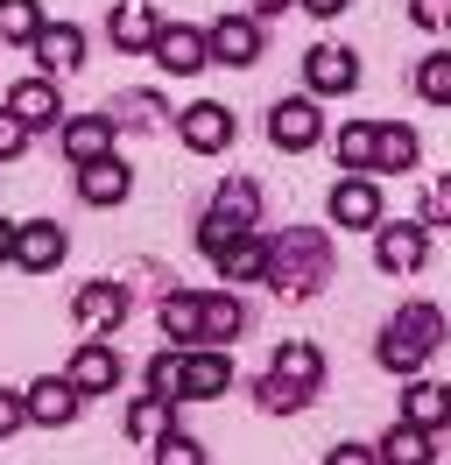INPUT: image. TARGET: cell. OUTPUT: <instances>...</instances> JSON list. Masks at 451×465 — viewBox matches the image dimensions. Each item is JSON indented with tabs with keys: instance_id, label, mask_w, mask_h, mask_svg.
Instances as JSON below:
<instances>
[{
	"instance_id": "cell-1",
	"label": "cell",
	"mask_w": 451,
	"mask_h": 465,
	"mask_svg": "<svg viewBox=\"0 0 451 465\" xmlns=\"http://www.w3.org/2000/svg\"><path fill=\"white\" fill-rule=\"evenodd\" d=\"M332 232L317 226H289V232H268V290L289 296V303H310V296L332 282Z\"/></svg>"
},
{
	"instance_id": "cell-2",
	"label": "cell",
	"mask_w": 451,
	"mask_h": 465,
	"mask_svg": "<svg viewBox=\"0 0 451 465\" xmlns=\"http://www.w3.org/2000/svg\"><path fill=\"white\" fill-rule=\"evenodd\" d=\"M451 339V324H445V311L437 303H402L388 324H381V346H374V360L388 367V374H402V381H416L423 367H430V352Z\"/></svg>"
},
{
	"instance_id": "cell-3",
	"label": "cell",
	"mask_w": 451,
	"mask_h": 465,
	"mask_svg": "<svg viewBox=\"0 0 451 465\" xmlns=\"http://www.w3.org/2000/svg\"><path fill=\"white\" fill-rule=\"evenodd\" d=\"M374 268L381 275H423L430 268V226H409V219H395V226H374Z\"/></svg>"
},
{
	"instance_id": "cell-4",
	"label": "cell",
	"mask_w": 451,
	"mask_h": 465,
	"mask_svg": "<svg viewBox=\"0 0 451 465\" xmlns=\"http://www.w3.org/2000/svg\"><path fill=\"white\" fill-rule=\"evenodd\" d=\"M268 142L282 148V155H310V148L325 142V114H317V99H276L268 106Z\"/></svg>"
},
{
	"instance_id": "cell-5",
	"label": "cell",
	"mask_w": 451,
	"mask_h": 465,
	"mask_svg": "<svg viewBox=\"0 0 451 465\" xmlns=\"http://www.w3.org/2000/svg\"><path fill=\"white\" fill-rule=\"evenodd\" d=\"M0 106H7V114L22 120L28 134H56V127H64V92H56V78H43V71H35V78H22V85L7 92V99H0Z\"/></svg>"
},
{
	"instance_id": "cell-6",
	"label": "cell",
	"mask_w": 451,
	"mask_h": 465,
	"mask_svg": "<svg viewBox=\"0 0 451 465\" xmlns=\"http://www.w3.org/2000/svg\"><path fill=\"white\" fill-rule=\"evenodd\" d=\"M205 50H212V64H226V71H254V64H261V15H219V22L205 29Z\"/></svg>"
},
{
	"instance_id": "cell-7",
	"label": "cell",
	"mask_w": 451,
	"mask_h": 465,
	"mask_svg": "<svg viewBox=\"0 0 451 465\" xmlns=\"http://www.w3.org/2000/svg\"><path fill=\"white\" fill-rule=\"evenodd\" d=\"M176 134H184V148H191V155H226V148H233V134H240V120L226 114L219 99H191V106L176 114Z\"/></svg>"
},
{
	"instance_id": "cell-8",
	"label": "cell",
	"mask_w": 451,
	"mask_h": 465,
	"mask_svg": "<svg viewBox=\"0 0 451 465\" xmlns=\"http://www.w3.org/2000/svg\"><path fill=\"white\" fill-rule=\"evenodd\" d=\"M325 212H332L338 232H374L381 226V183H374V176H338Z\"/></svg>"
},
{
	"instance_id": "cell-9",
	"label": "cell",
	"mask_w": 451,
	"mask_h": 465,
	"mask_svg": "<svg viewBox=\"0 0 451 465\" xmlns=\"http://www.w3.org/2000/svg\"><path fill=\"white\" fill-rule=\"evenodd\" d=\"M64 254H71V232L56 219H22V232H15V268L22 275H56Z\"/></svg>"
},
{
	"instance_id": "cell-10",
	"label": "cell",
	"mask_w": 451,
	"mask_h": 465,
	"mask_svg": "<svg viewBox=\"0 0 451 465\" xmlns=\"http://www.w3.org/2000/svg\"><path fill=\"white\" fill-rule=\"evenodd\" d=\"M304 85H310V99H346V92L360 85V57L346 43H317L304 57Z\"/></svg>"
},
{
	"instance_id": "cell-11",
	"label": "cell",
	"mask_w": 451,
	"mask_h": 465,
	"mask_svg": "<svg viewBox=\"0 0 451 465\" xmlns=\"http://www.w3.org/2000/svg\"><path fill=\"white\" fill-rule=\"evenodd\" d=\"M71 318H78L85 339H106V331H120V324H127V290L99 275V282H85V290L71 296Z\"/></svg>"
},
{
	"instance_id": "cell-12",
	"label": "cell",
	"mask_w": 451,
	"mask_h": 465,
	"mask_svg": "<svg viewBox=\"0 0 451 465\" xmlns=\"http://www.w3.org/2000/svg\"><path fill=\"white\" fill-rule=\"evenodd\" d=\"M22 402H28V423H35V430H64V423H78L85 395L64 374H43V381H28V388H22Z\"/></svg>"
},
{
	"instance_id": "cell-13",
	"label": "cell",
	"mask_w": 451,
	"mask_h": 465,
	"mask_svg": "<svg viewBox=\"0 0 451 465\" xmlns=\"http://www.w3.org/2000/svg\"><path fill=\"white\" fill-rule=\"evenodd\" d=\"M120 374H127V367H120V352H113L106 339H85V346L71 352V367H64V381L78 388L85 402H92V395H113V388H120Z\"/></svg>"
},
{
	"instance_id": "cell-14",
	"label": "cell",
	"mask_w": 451,
	"mask_h": 465,
	"mask_svg": "<svg viewBox=\"0 0 451 465\" xmlns=\"http://www.w3.org/2000/svg\"><path fill=\"white\" fill-rule=\"evenodd\" d=\"M113 142H120V120L113 114H71L64 127H56V148L71 155V163H99V155H113Z\"/></svg>"
},
{
	"instance_id": "cell-15",
	"label": "cell",
	"mask_w": 451,
	"mask_h": 465,
	"mask_svg": "<svg viewBox=\"0 0 451 465\" xmlns=\"http://www.w3.org/2000/svg\"><path fill=\"white\" fill-rule=\"evenodd\" d=\"M212 268L226 275V290H247V282H268V232H233Z\"/></svg>"
},
{
	"instance_id": "cell-16",
	"label": "cell",
	"mask_w": 451,
	"mask_h": 465,
	"mask_svg": "<svg viewBox=\"0 0 451 465\" xmlns=\"http://www.w3.org/2000/svg\"><path fill=\"white\" fill-rule=\"evenodd\" d=\"M148 57L163 64L169 78H197V71L212 64V50H205V29H191V22H163V35H155Z\"/></svg>"
},
{
	"instance_id": "cell-17",
	"label": "cell",
	"mask_w": 451,
	"mask_h": 465,
	"mask_svg": "<svg viewBox=\"0 0 451 465\" xmlns=\"http://www.w3.org/2000/svg\"><path fill=\"white\" fill-rule=\"evenodd\" d=\"M233 388V352L226 346H184V402H212Z\"/></svg>"
},
{
	"instance_id": "cell-18",
	"label": "cell",
	"mask_w": 451,
	"mask_h": 465,
	"mask_svg": "<svg viewBox=\"0 0 451 465\" xmlns=\"http://www.w3.org/2000/svg\"><path fill=\"white\" fill-rule=\"evenodd\" d=\"M423 163V142L409 120H374V176H409Z\"/></svg>"
},
{
	"instance_id": "cell-19",
	"label": "cell",
	"mask_w": 451,
	"mask_h": 465,
	"mask_svg": "<svg viewBox=\"0 0 451 465\" xmlns=\"http://www.w3.org/2000/svg\"><path fill=\"white\" fill-rule=\"evenodd\" d=\"M35 50V64H43V78H71L85 64V29L78 22H43V35L28 43Z\"/></svg>"
},
{
	"instance_id": "cell-20",
	"label": "cell",
	"mask_w": 451,
	"mask_h": 465,
	"mask_svg": "<svg viewBox=\"0 0 451 465\" xmlns=\"http://www.w3.org/2000/svg\"><path fill=\"white\" fill-rule=\"evenodd\" d=\"M106 35H113V50L148 57V50H155V35H163V15H155L148 0H120V7H113V22H106Z\"/></svg>"
},
{
	"instance_id": "cell-21",
	"label": "cell",
	"mask_w": 451,
	"mask_h": 465,
	"mask_svg": "<svg viewBox=\"0 0 451 465\" xmlns=\"http://www.w3.org/2000/svg\"><path fill=\"white\" fill-rule=\"evenodd\" d=\"M127 191H135V170H127L120 155H99V163H85V170H78V198L92 204V212L127 204Z\"/></svg>"
},
{
	"instance_id": "cell-22",
	"label": "cell",
	"mask_w": 451,
	"mask_h": 465,
	"mask_svg": "<svg viewBox=\"0 0 451 465\" xmlns=\"http://www.w3.org/2000/svg\"><path fill=\"white\" fill-rule=\"evenodd\" d=\"M155 318H163V339H169V346H197V339H205V296H191V290H176V282H169L163 303H155Z\"/></svg>"
},
{
	"instance_id": "cell-23",
	"label": "cell",
	"mask_w": 451,
	"mask_h": 465,
	"mask_svg": "<svg viewBox=\"0 0 451 465\" xmlns=\"http://www.w3.org/2000/svg\"><path fill=\"white\" fill-rule=\"evenodd\" d=\"M402 423H416V430H451V388L445 381H409V395H402Z\"/></svg>"
},
{
	"instance_id": "cell-24",
	"label": "cell",
	"mask_w": 451,
	"mask_h": 465,
	"mask_svg": "<svg viewBox=\"0 0 451 465\" xmlns=\"http://www.w3.org/2000/svg\"><path fill=\"white\" fill-rule=\"evenodd\" d=\"M374 451H381V465H437V437L395 416L388 430H381V444H374Z\"/></svg>"
},
{
	"instance_id": "cell-25",
	"label": "cell",
	"mask_w": 451,
	"mask_h": 465,
	"mask_svg": "<svg viewBox=\"0 0 451 465\" xmlns=\"http://www.w3.org/2000/svg\"><path fill=\"white\" fill-rule=\"evenodd\" d=\"M205 212H212V219H226V226H240V232H254V226H261V191H254L247 176H226Z\"/></svg>"
},
{
	"instance_id": "cell-26",
	"label": "cell",
	"mask_w": 451,
	"mask_h": 465,
	"mask_svg": "<svg viewBox=\"0 0 451 465\" xmlns=\"http://www.w3.org/2000/svg\"><path fill=\"white\" fill-rule=\"evenodd\" d=\"M276 374L317 395V388H325V352L310 346V339H282V346H276Z\"/></svg>"
},
{
	"instance_id": "cell-27",
	"label": "cell",
	"mask_w": 451,
	"mask_h": 465,
	"mask_svg": "<svg viewBox=\"0 0 451 465\" xmlns=\"http://www.w3.org/2000/svg\"><path fill=\"white\" fill-rule=\"evenodd\" d=\"M176 430V402H163V395H141V402H127V437L135 444H163V437Z\"/></svg>"
},
{
	"instance_id": "cell-28",
	"label": "cell",
	"mask_w": 451,
	"mask_h": 465,
	"mask_svg": "<svg viewBox=\"0 0 451 465\" xmlns=\"http://www.w3.org/2000/svg\"><path fill=\"white\" fill-rule=\"evenodd\" d=\"M240 331H247V303H240L233 290L205 296V339H197V346H233Z\"/></svg>"
},
{
	"instance_id": "cell-29",
	"label": "cell",
	"mask_w": 451,
	"mask_h": 465,
	"mask_svg": "<svg viewBox=\"0 0 451 465\" xmlns=\"http://www.w3.org/2000/svg\"><path fill=\"white\" fill-rule=\"evenodd\" d=\"M338 170L374 176V120H346V127H338Z\"/></svg>"
},
{
	"instance_id": "cell-30",
	"label": "cell",
	"mask_w": 451,
	"mask_h": 465,
	"mask_svg": "<svg viewBox=\"0 0 451 465\" xmlns=\"http://www.w3.org/2000/svg\"><path fill=\"white\" fill-rule=\"evenodd\" d=\"M43 22H50V15H43V0H0V43H35V35H43Z\"/></svg>"
},
{
	"instance_id": "cell-31",
	"label": "cell",
	"mask_w": 451,
	"mask_h": 465,
	"mask_svg": "<svg viewBox=\"0 0 451 465\" xmlns=\"http://www.w3.org/2000/svg\"><path fill=\"white\" fill-rule=\"evenodd\" d=\"M254 402L268 409V416H296V409H310V388H296V381H282L276 367L254 381Z\"/></svg>"
},
{
	"instance_id": "cell-32",
	"label": "cell",
	"mask_w": 451,
	"mask_h": 465,
	"mask_svg": "<svg viewBox=\"0 0 451 465\" xmlns=\"http://www.w3.org/2000/svg\"><path fill=\"white\" fill-rule=\"evenodd\" d=\"M416 99L423 106H451V50L416 57Z\"/></svg>"
},
{
	"instance_id": "cell-33",
	"label": "cell",
	"mask_w": 451,
	"mask_h": 465,
	"mask_svg": "<svg viewBox=\"0 0 451 465\" xmlns=\"http://www.w3.org/2000/svg\"><path fill=\"white\" fill-rule=\"evenodd\" d=\"M148 395H163V402H184V346H163L148 360Z\"/></svg>"
},
{
	"instance_id": "cell-34",
	"label": "cell",
	"mask_w": 451,
	"mask_h": 465,
	"mask_svg": "<svg viewBox=\"0 0 451 465\" xmlns=\"http://www.w3.org/2000/svg\"><path fill=\"white\" fill-rule=\"evenodd\" d=\"M155 465H205V444H197L191 430H169L163 444H155Z\"/></svg>"
},
{
	"instance_id": "cell-35",
	"label": "cell",
	"mask_w": 451,
	"mask_h": 465,
	"mask_svg": "<svg viewBox=\"0 0 451 465\" xmlns=\"http://www.w3.org/2000/svg\"><path fill=\"white\" fill-rule=\"evenodd\" d=\"M423 226H451V176L423 183Z\"/></svg>"
},
{
	"instance_id": "cell-36",
	"label": "cell",
	"mask_w": 451,
	"mask_h": 465,
	"mask_svg": "<svg viewBox=\"0 0 451 465\" xmlns=\"http://www.w3.org/2000/svg\"><path fill=\"white\" fill-rule=\"evenodd\" d=\"M28 142H35V134H28V127H22L15 114H7V106H0V163H22V155H28Z\"/></svg>"
},
{
	"instance_id": "cell-37",
	"label": "cell",
	"mask_w": 451,
	"mask_h": 465,
	"mask_svg": "<svg viewBox=\"0 0 451 465\" xmlns=\"http://www.w3.org/2000/svg\"><path fill=\"white\" fill-rule=\"evenodd\" d=\"M409 22L430 35H451V0H409Z\"/></svg>"
},
{
	"instance_id": "cell-38",
	"label": "cell",
	"mask_w": 451,
	"mask_h": 465,
	"mask_svg": "<svg viewBox=\"0 0 451 465\" xmlns=\"http://www.w3.org/2000/svg\"><path fill=\"white\" fill-rule=\"evenodd\" d=\"M28 430V402H22V388H0V437H15Z\"/></svg>"
},
{
	"instance_id": "cell-39",
	"label": "cell",
	"mask_w": 451,
	"mask_h": 465,
	"mask_svg": "<svg viewBox=\"0 0 451 465\" xmlns=\"http://www.w3.org/2000/svg\"><path fill=\"white\" fill-rule=\"evenodd\" d=\"M325 465H381V451H374V444H353V437H338L332 451H325Z\"/></svg>"
},
{
	"instance_id": "cell-40",
	"label": "cell",
	"mask_w": 451,
	"mask_h": 465,
	"mask_svg": "<svg viewBox=\"0 0 451 465\" xmlns=\"http://www.w3.org/2000/svg\"><path fill=\"white\" fill-rule=\"evenodd\" d=\"M296 7H304V15H317V22H338L353 0H296Z\"/></svg>"
},
{
	"instance_id": "cell-41",
	"label": "cell",
	"mask_w": 451,
	"mask_h": 465,
	"mask_svg": "<svg viewBox=\"0 0 451 465\" xmlns=\"http://www.w3.org/2000/svg\"><path fill=\"white\" fill-rule=\"evenodd\" d=\"M15 232H22L15 219H0V262H15Z\"/></svg>"
},
{
	"instance_id": "cell-42",
	"label": "cell",
	"mask_w": 451,
	"mask_h": 465,
	"mask_svg": "<svg viewBox=\"0 0 451 465\" xmlns=\"http://www.w3.org/2000/svg\"><path fill=\"white\" fill-rule=\"evenodd\" d=\"M282 7H296V0H247V15H282Z\"/></svg>"
}]
</instances>
